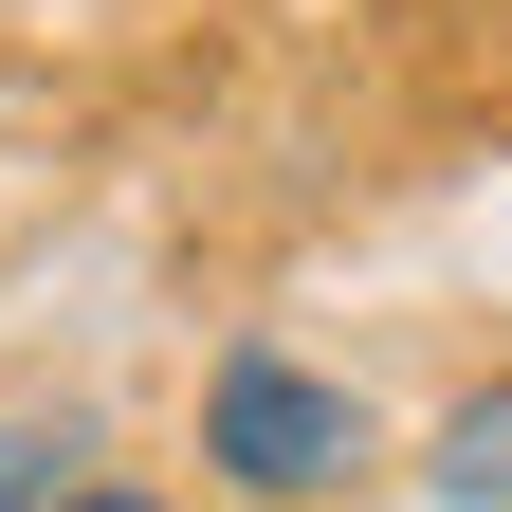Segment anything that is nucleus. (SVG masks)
Returning <instances> with one entry per match:
<instances>
[{
    "mask_svg": "<svg viewBox=\"0 0 512 512\" xmlns=\"http://www.w3.org/2000/svg\"><path fill=\"white\" fill-rule=\"evenodd\" d=\"M202 458H220V494L293 512V494H348V476L384 458V421L348 403L330 366H293V348H220V384H202Z\"/></svg>",
    "mask_w": 512,
    "mask_h": 512,
    "instance_id": "nucleus-1",
    "label": "nucleus"
},
{
    "mask_svg": "<svg viewBox=\"0 0 512 512\" xmlns=\"http://www.w3.org/2000/svg\"><path fill=\"white\" fill-rule=\"evenodd\" d=\"M421 494H439V512H512V366L421 421Z\"/></svg>",
    "mask_w": 512,
    "mask_h": 512,
    "instance_id": "nucleus-2",
    "label": "nucleus"
},
{
    "mask_svg": "<svg viewBox=\"0 0 512 512\" xmlns=\"http://www.w3.org/2000/svg\"><path fill=\"white\" fill-rule=\"evenodd\" d=\"M74 476H92V421L74 403H19V421H0V512H55Z\"/></svg>",
    "mask_w": 512,
    "mask_h": 512,
    "instance_id": "nucleus-3",
    "label": "nucleus"
},
{
    "mask_svg": "<svg viewBox=\"0 0 512 512\" xmlns=\"http://www.w3.org/2000/svg\"><path fill=\"white\" fill-rule=\"evenodd\" d=\"M55 512H165V494H128V476H74V494H55Z\"/></svg>",
    "mask_w": 512,
    "mask_h": 512,
    "instance_id": "nucleus-4",
    "label": "nucleus"
}]
</instances>
